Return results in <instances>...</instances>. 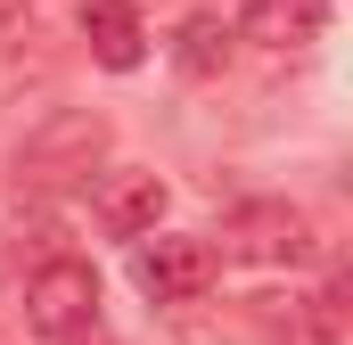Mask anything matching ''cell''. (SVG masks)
I'll use <instances>...</instances> for the list:
<instances>
[{
  "instance_id": "obj_1",
  "label": "cell",
  "mask_w": 353,
  "mask_h": 345,
  "mask_svg": "<svg viewBox=\"0 0 353 345\" xmlns=\"http://www.w3.org/2000/svg\"><path fill=\"white\" fill-rule=\"evenodd\" d=\"M90 321H99V271L83 255H50L25 279V329L33 337L74 345V337H90Z\"/></svg>"
},
{
  "instance_id": "obj_2",
  "label": "cell",
  "mask_w": 353,
  "mask_h": 345,
  "mask_svg": "<svg viewBox=\"0 0 353 345\" xmlns=\"http://www.w3.org/2000/svg\"><path fill=\"white\" fill-rule=\"evenodd\" d=\"M222 247H230V255H247V263H312V255H321L312 214H304V206H288V197H247V206H230Z\"/></svg>"
},
{
  "instance_id": "obj_3",
  "label": "cell",
  "mask_w": 353,
  "mask_h": 345,
  "mask_svg": "<svg viewBox=\"0 0 353 345\" xmlns=\"http://www.w3.org/2000/svg\"><path fill=\"white\" fill-rule=\"evenodd\" d=\"M214 263H222L214 239H181V230H165V239L132 247V279H140L148 304H189V296L214 288Z\"/></svg>"
},
{
  "instance_id": "obj_4",
  "label": "cell",
  "mask_w": 353,
  "mask_h": 345,
  "mask_svg": "<svg viewBox=\"0 0 353 345\" xmlns=\"http://www.w3.org/2000/svg\"><path fill=\"white\" fill-rule=\"evenodd\" d=\"M90 206H99V222H107L115 239H140V230H157V214H165V181L140 172V165H115V172H99Z\"/></svg>"
},
{
  "instance_id": "obj_5",
  "label": "cell",
  "mask_w": 353,
  "mask_h": 345,
  "mask_svg": "<svg viewBox=\"0 0 353 345\" xmlns=\"http://www.w3.org/2000/svg\"><path fill=\"white\" fill-rule=\"evenodd\" d=\"M321 25H329V0H247L230 33H247L255 50H312Z\"/></svg>"
},
{
  "instance_id": "obj_6",
  "label": "cell",
  "mask_w": 353,
  "mask_h": 345,
  "mask_svg": "<svg viewBox=\"0 0 353 345\" xmlns=\"http://www.w3.org/2000/svg\"><path fill=\"white\" fill-rule=\"evenodd\" d=\"M83 41L107 75H132L148 58V33H140V8L132 0H83Z\"/></svg>"
},
{
  "instance_id": "obj_7",
  "label": "cell",
  "mask_w": 353,
  "mask_h": 345,
  "mask_svg": "<svg viewBox=\"0 0 353 345\" xmlns=\"http://www.w3.org/2000/svg\"><path fill=\"white\" fill-rule=\"evenodd\" d=\"M173 58H181V75H222V58H230V25H222V8H197L189 25L173 33Z\"/></svg>"
}]
</instances>
